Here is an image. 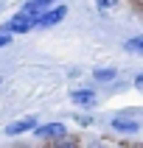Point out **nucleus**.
<instances>
[{
  "instance_id": "nucleus-11",
  "label": "nucleus",
  "mask_w": 143,
  "mask_h": 148,
  "mask_svg": "<svg viewBox=\"0 0 143 148\" xmlns=\"http://www.w3.org/2000/svg\"><path fill=\"white\" fill-rule=\"evenodd\" d=\"M98 6L101 8H109V6H115V0H98Z\"/></svg>"
},
{
  "instance_id": "nucleus-1",
  "label": "nucleus",
  "mask_w": 143,
  "mask_h": 148,
  "mask_svg": "<svg viewBox=\"0 0 143 148\" xmlns=\"http://www.w3.org/2000/svg\"><path fill=\"white\" fill-rule=\"evenodd\" d=\"M34 25H37V20H34L31 14H25V11H17V14L6 23V28H8L11 34H28Z\"/></svg>"
},
{
  "instance_id": "nucleus-2",
  "label": "nucleus",
  "mask_w": 143,
  "mask_h": 148,
  "mask_svg": "<svg viewBox=\"0 0 143 148\" xmlns=\"http://www.w3.org/2000/svg\"><path fill=\"white\" fill-rule=\"evenodd\" d=\"M34 134H37L39 140H62V137L67 134V129L62 123H45V126H37Z\"/></svg>"
},
{
  "instance_id": "nucleus-4",
  "label": "nucleus",
  "mask_w": 143,
  "mask_h": 148,
  "mask_svg": "<svg viewBox=\"0 0 143 148\" xmlns=\"http://www.w3.org/2000/svg\"><path fill=\"white\" fill-rule=\"evenodd\" d=\"M50 6H53V0H28L20 11H25V14H31L37 23H39V17L45 14V11H50Z\"/></svg>"
},
{
  "instance_id": "nucleus-3",
  "label": "nucleus",
  "mask_w": 143,
  "mask_h": 148,
  "mask_svg": "<svg viewBox=\"0 0 143 148\" xmlns=\"http://www.w3.org/2000/svg\"><path fill=\"white\" fill-rule=\"evenodd\" d=\"M65 14H67V6L65 3H62V6H53L50 8V11H45V14L39 17V28H48V25H56V23H62V20H65Z\"/></svg>"
},
{
  "instance_id": "nucleus-7",
  "label": "nucleus",
  "mask_w": 143,
  "mask_h": 148,
  "mask_svg": "<svg viewBox=\"0 0 143 148\" xmlns=\"http://www.w3.org/2000/svg\"><path fill=\"white\" fill-rule=\"evenodd\" d=\"M70 98H73V103H79V106H93V103H95L93 90H73Z\"/></svg>"
},
{
  "instance_id": "nucleus-9",
  "label": "nucleus",
  "mask_w": 143,
  "mask_h": 148,
  "mask_svg": "<svg viewBox=\"0 0 143 148\" xmlns=\"http://www.w3.org/2000/svg\"><path fill=\"white\" fill-rule=\"evenodd\" d=\"M95 78L98 81H112L115 78V70L112 67H101V70H95Z\"/></svg>"
},
{
  "instance_id": "nucleus-5",
  "label": "nucleus",
  "mask_w": 143,
  "mask_h": 148,
  "mask_svg": "<svg viewBox=\"0 0 143 148\" xmlns=\"http://www.w3.org/2000/svg\"><path fill=\"white\" fill-rule=\"evenodd\" d=\"M31 129H37V120H34V117H23V120H14V123H8V126H6V134H8V137H14V134L31 132Z\"/></svg>"
},
{
  "instance_id": "nucleus-8",
  "label": "nucleus",
  "mask_w": 143,
  "mask_h": 148,
  "mask_svg": "<svg viewBox=\"0 0 143 148\" xmlns=\"http://www.w3.org/2000/svg\"><path fill=\"white\" fill-rule=\"evenodd\" d=\"M129 53H135V56H143V34L140 36H132V39H126V45H124Z\"/></svg>"
},
{
  "instance_id": "nucleus-10",
  "label": "nucleus",
  "mask_w": 143,
  "mask_h": 148,
  "mask_svg": "<svg viewBox=\"0 0 143 148\" xmlns=\"http://www.w3.org/2000/svg\"><path fill=\"white\" fill-rule=\"evenodd\" d=\"M8 42H11V36H8V34H0V48H6Z\"/></svg>"
},
{
  "instance_id": "nucleus-6",
  "label": "nucleus",
  "mask_w": 143,
  "mask_h": 148,
  "mask_svg": "<svg viewBox=\"0 0 143 148\" xmlns=\"http://www.w3.org/2000/svg\"><path fill=\"white\" fill-rule=\"evenodd\" d=\"M112 129L115 132H124V134H135V132H140V123L137 120H129V117H115L112 120Z\"/></svg>"
},
{
  "instance_id": "nucleus-13",
  "label": "nucleus",
  "mask_w": 143,
  "mask_h": 148,
  "mask_svg": "<svg viewBox=\"0 0 143 148\" xmlns=\"http://www.w3.org/2000/svg\"><path fill=\"white\" fill-rule=\"evenodd\" d=\"M56 148H76L73 143H62V145H56Z\"/></svg>"
},
{
  "instance_id": "nucleus-12",
  "label": "nucleus",
  "mask_w": 143,
  "mask_h": 148,
  "mask_svg": "<svg viewBox=\"0 0 143 148\" xmlns=\"http://www.w3.org/2000/svg\"><path fill=\"white\" fill-rule=\"evenodd\" d=\"M135 87H137V90H140V92H143V73H140V75H137V78H135Z\"/></svg>"
}]
</instances>
